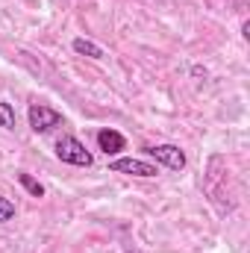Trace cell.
I'll use <instances>...</instances> for the list:
<instances>
[{
    "instance_id": "obj_3",
    "label": "cell",
    "mask_w": 250,
    "mask_h": 253,
    "mask_svg": "<svg viewBox=\"0 0 250 253\" xmlns=\"http://www.w3.org/2000/svg\"><path fill=\"white\" fill-rule=\"evenodd\" d=\"M144 153L153 162H159V165H165L171 171H183L186 168V153L177 144H153V147H144Z\"/></svg>"
},
{
    "instance_id": "obj_10",
    "label": "cell",
    "mask_w": 250,
    "mask_h": 253,
    "mask_svg": "<svg viewBox=\"0 0 250 253\" xmlns=\"http://www.w3.org/2000/svg\"><path fill=\"white\" fill-rule=\"evenodd\" d=\"M191 74H194V77H203V80H206V68H200V65H194V68H191Z\"/></svg>"
},
{
    "instance_id": "obj_1",
    "label": "cell",
    "mask_w": 250,
    "mask_h": 253,
    "mask_svg": "<svg viewBox=\"0 0 250 253\" xmlns=\"http://www.w3.org/2000/svg\"><path fill=\"white\" fill-rule=\"evenodd\" d=\"M56 156L62 159L65 165H77V168H88L94 162V156L88 153V147L80 138H74V135H62L56 141Z\"/></svg>"
},
{
    "instance_id": "obj_7",
    "label": "cell",
    "mask_w": 250,
    "mask_h": 253,
    "mask_svg": "<svg viewBox=\"0 0 250 253\" xmlns=\"http://www.w3.org/2000/svg\"><path fill=\"white\" fill-rule=\"evenodd\" d=\"M18 183H21V186H24V189L30 191V194H33V197H44V186H42V183H39V180H33V177H30V174H24V171H21V174H18Z\"/></svg>"
},
{
    "instance_id": "obj_5",
    "label": "cell",
    "mask_w": 250,
    "mask_h": 253,
    "mask_svg": "<svg viewBox=\"0 0 250 253\" xmlns=\"http://www.w3.org/2000/svg\"><path fill=\"white\" fill-rule=\"evenodd\" d=\"M97 147H100L106 156H115V153H121V150L126 147V138L118 132V129H109V126H106V129L97 132Z\"/></svg>"
},
{
    "instance_id": "obj_8",
    "label": "cell",
    "mask_w": 250,
    "mask_h": 253,
    "mask_svg": "<svg viewBox=\"0 0 250 253\" xmlns=\"http://www.w3.org/2000/svg\"><path fill=\"white\" fill-rule=\"evenodd\" d=\"M0 126L3 129H15V109L9 103H3V100H0Z\"/></svg>"
},
{
    "instance_id": "obj_2",
    "label": "cell",
    "mask_w": 250,
    "mask_h": 253,
    "mask_svg": "<svg viewBox=\"0 0 250 253\" xmlns=\"http://www.w3.org/2000/svg\"><path fill=\"white\" fill-rule=\"evenodd\" d=\"M27 118H30V126L36 132H50V129L62 126V112H56L53 106H44V103H33Z\"/></svg>"
},
{
    "instance_id": "obj_6",
    "label": "cell",
    "mask_w": 250,
    "mask_h": 253,
    "mask_svg": "<svg viewBox=\"0 0 250 253\" xmlns=\"http://www.w3.org/2000/svg\"><path fill=\"white\" fill-rule=\"evenodd\" d=\"M71 47H74V53H80V56L103 59V47H100V44H94V42H88V39H74V42H71Z\"/></svg>"
},
{
    "instance_id": "obj_9",
    "label": "cell",
    "mask_w": 250,
    "mask_h": 253,
    "mask_svg": "<svg viewBox=\"0 0 250 253\" xmlns=\"http://www.w3.org/2000/svg\"><path fill=\"white\" fill-rule=\"evenodd\" d=\"M12 218H15V203L0 194V224H6V221H12Z\"/></svg>"
},
{
    "instance_id": "obj_4",
    "label": "cell",
    "mask_w": 250,
    "mask_h": 253,
    "mask_svg": "<svg viewBox=\"0 0 250 253\" xmlns=\"http://www.w3.org/2000/svg\"><path fill=\"white\" fill-rule=\"evenodd\" d=\"M109 171H112V174H129V177H156V174H159V168H156L153 162L132 159V156H124V159L109 162Z\"/></svg>"
}]
</instances>
